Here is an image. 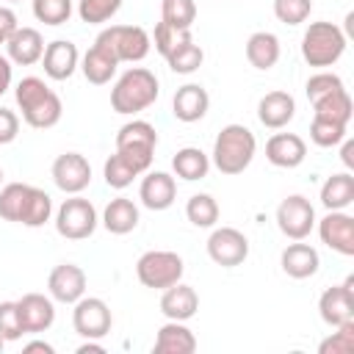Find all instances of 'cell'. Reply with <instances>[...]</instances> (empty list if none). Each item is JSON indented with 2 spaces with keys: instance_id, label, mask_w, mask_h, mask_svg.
<instances>
[{
  "instance_id": "bcb514c9",
  "label": "cell",
  "mask_w": 354,
  "mask_h": 354,
  "mask_svg": "<svg viewBox=\"0 0 354 354\" xmlns=\"http://www.w3.org/2000/svg\"><path fill=\"white\" fill-rule=\"evenodd\" d=\"M17 28H19L17 14H14L8 6H0V44H6Z\"/></svg>"
},
{
  "instance_id": "60d3db41",
  "label": "cell",
  "mask_w": 354,
  "mask_h": 354,
  "mask_svg": "<svg viewBox=\"0 0 354 354\" xmlns=\"http://www.w3.org/2000/svg\"><path fill=\"white\" fill-rule=\"evenodd\" d=\"M313 11V0H274V17L282 25H301Z\"/></svg>"
},
{
  "instance_id": "7402d4cb",
  "label": "cell",
  "mask_w": 354,
  "mask_h": 354,
  "mask_svg": "<svg viewBox=\"0 0 354 354\" xmlns=\"http://www.w3.org/2000/svg\"><path fill=\"white\" fill-rule=\"evenodd\" d=\"M296 116V100L288 91H268L257 102V119L268 130H282Z\"/></svg>"
},
{
  "instance_id": "8d00e7d4",
  "label": "cell",
  "mask_w": 354,
  "mask_h": 354,
  "mask_svg": "<svg viewBox=\"0 0 354 354\" xmlns=\"http://www.w3.org/2000/svg\"><path fill=\"white\" fill-rule=\"evenodd\" d=\"M348 136V124H340V122H332V119H321V116H313V124H310V138L315 147H337L343 138Z\"/></svg>"
},
{
  "instance_id": "ba28073f",
  "label": "cell",
  "mask_w": 354,
  "mask_h": 354,
  "mask_svg": "<svg viewBox=\"0 0 354 354\" xmlns=\"http://www.w3.org/2000/svg\"><path fill=\"white\" fill-rule=\"evenodd\" d=\"M183 271H185L183 257L177 252H169V249H149L136 263L138 282L144 288H152V290H166L169 285L180 282Z\"/></svg>"
},
{
  "instance_id": "8992f818",
  "label": "cell",
  "mask_w": 354,
  "mask_h": 354,
  "mask_svg": "<svg viewBox=\"0 0 354 354\" xmlns=\"http://www.w3.org/2000/svg\"><path fill=\"white\" fill-rule=\"evenodd\" d=\"M94 44L108 50L119 64H138L152 50V39L141 25H111V28H102L97 33Z\"/></svg>"
},
{
  "instance_id": "9a60e30c",
  "label": "cell",
  "mask_w": 354,
  "mask_h": 354,
  "mask_svg": "<svg viewBox=\"0 0 354 354\" xmlns=\"http://www.w3.org/2000/svg\"><path fill=\"white\" fill-rule=\"evenodd\" d=\"M318 238L332 252L354 257V216H348L346 210H329L318 221Z\"/></svg>"
},
{
  "instance_id": "5bb4252c",
  "label": "cell",
  "mask_w": 354,
  "mask_h": 354,
  "mask_svg": "<svg viewBox=\"0 0 354 354\" xmlns=\"http://www.w3.org/2000/svg\"><path fill=\"white\" fill-rule=\"evenodd\" d=\"M50 174H53V183L64 194H80L91 183V163L80 152H64L53 160Z\"/></svg>"
},
{
  "instance_id": "7dc6e473",
  "label": "cell",
  "mask_w": 354,
  "mask_h": 354,
  "mask_svg": "<svg viewBox=\"0 0 354 354\" xmlns=\"http://www.w3.org/2000/svg\"><path fill=\"white\" fill-rule=\"evenodd\" d=\"M11 75H14V66H11L8 55H0V97L11 88Z\"/></svg>"
},
{
  "instance_id": "b9f144b4",
  "label": "cell",
  "mask_w": 354,
  "mask_h": 354,
  "mask_svg": "<svg viewBox=\"0 0 354 354\" xmlns=\"http://www.w3.org/2000/svg\"><path fill=\"white\" fill-rule=\"evenodd\" d=\"M337 88H346V86H343V77L335 75V72H326V69L310 75L307 83H304V91H307V100H310V102H315V100H321L324 94L337 91Z\"/></svg>"
},
{
  "instance_id": "ffe728a7",
  "label": "cell",
  "mask_w": 354,
  "mask_h": 354,
  "mask_svg": "<svg viewBox=\"0 0 354 354\" xmlns=\"http://www.w3.org/2000/svg\"><path fill=\"white\" fill-rule=\"evenodd\" d=\"M19 318H22V326H25V335H39V332H47L53 324H55V304L50 296L44 293H25L19 301Z\"/></svg>"
},
{
  "instance_id": "e575fe53",
  "label": "cell",
  "mask_w": 354,
  "mask_h": 354,
  "mask_svg": "<svg viewBox=\"0 0 354 354\" xmlns=\"http://www.w3.org/2000/svg\"><path fill=\"white\" fill-rule=\"evenodd\" d=\"M194 19H196L194 0H163L160 3V22L171 25L174 30H191Z\"/></svg>"
},
{
  "instance_id": "4fadbf2b",
  "label": "cell",
  "mask_w": 354,
  "mask_h": 354,
  "mask_svg": "<svg viewBox=\"0 0 354 354\" xmlns=\"http://www.w3.org/2000/svg\"><path fill=\"white\" fill-rule=\"evenodd\" d=\"M318 315L326 326H340L346 321H354V277H346V282L332 285L321 293Z\"/></svg>"
},
{
  "instance_id": "7bdbcfd3",
  "label": "cell",
  "mask_w": 354,
  "mask_h": 354,
  "mask_svg": "<svg viewBox=\"0 0 354 354\" xmlns=\"http://www.w3.org/2000/svg\"><path fill=\"white\" fill-rule=\"evenodd\" d=\"M22 335H25V326H22L17 301H0V337L11 343V340H19Z\"/></svg>"
},
{
  "instance_id": "44dd1931",
  "label": "cell",
  "mask_w": 354,
  "mask_h": 354,
  "mask_svg": "<svg viewBox=\"0 0 354 354\" xmlns=\"http://www.w3.org/2000/svg\"><path fill=\"white\" fill-rule=\"evenodd\" d=\"M41 53H44V39L36 28H28V25H19L11 39L6 41V55L11 64L17 66H33L41 61Z\"/></svg>"
},
{
  "instance_id": "f1b7e54d",
  "label": "cell",
  "mask_w": 354,
  "mask_h": 354,
  "mask_svg": "<svg viewBox=\"0 0 354 354\" xmlns=\"http://www.w3.org/2000/svg\"><path fill=\"white\" fill-rule=\"evenodd\" d=\"M202 61H205V53H202V47L194 41L191 30H185V33L177 39V44L166 53V64H169V69L177 72V75H191V72H196V69L202 66Z\"/></svg>"
},
{
  "instance_id": "484cf974",
  "label": "cell",
  "mask_w": 354,
  "mask_h": 354,
  "mask_svg": "<svg viewBox=\"0 0 354 354\" xmlns=\"http://www.w3.org/2000/svg\"><path fill=\"white\" fill-rule=\"evenodd\" d=\"M158 354H194L196 351V337L194 332L185 326V321H169L158 329L155 335V346Z\"/></svg>"
},
{
  "instance_id": "5b68a950",
  "label": "cell",
  "mask_w": 354,
  "mask_h": 354,
  "mask_svg": "<svg viewBox=\"0 0 354 354\" xmlns=\"http://www.w3.org/2000/svg\"><path fill=\"white\" fill-rule=\"evenodd\" d=\"M346 44H348V36L340 25L326 19L310 22V28L301 36V58L315 69H326L340 61V55L346 53Z\"/></svg>"
},
{
  "instance_id": "603a6c76",
  "label": "cell",
  "mask_w": 354,
  "mask_h": 354,
  "mask_svg": "<svg viewBox=\"0 0 354 354\" xmlns=\"http://www.w3.org/2000/svg\"><path fill=\"white\" fill-rule=\"evenodd\" d=\"M207 108H210V94L205 91V86H199V83H185V86H180V88L174 91V100H171V113H174V119L191 124V122L205 119Z\"/></svg>"
},
{
  "instance_id": "f546056e",
  "label": "cell",
  "mask_w": 354,
  "mask_h": 354,
  "mask_svg": "<svg viewBox=\"0 0 354 354\" xmlns=\"http://www.w3.org/2000/svg\"><path fill=\"white\" fill-rule=\"evenodd\" d=\"M116 66H119V61H116L108 50H102L100 44H91V47L86 50V55L80 58V72H83V77H86L88 83H94V86L111 83V77L116 75Z\"/></svg>"
},
{
  "instance_id": "d590c367",
  "label": "cell",
  "mask_w": 354,
  "mask_h": 354,
  "mask_svg": "<svg viewBox=\"0 0 354 354\" xmlns=\"http://www.w3.org/2000/svg\"><path fill=\"white\" fill-rule=\"evenodd\" d=\"M102 177H105L108 188L122 191V188H127L136 177H141V171H138L127 158H122L119 152H113V155L105 160V166H102Z\"/></svg>"
},
{
  "instance_id": "f5cc1de1",
  "label": "cell",
  "mask_w": 354,
  "mask_h": 354,
  "mask_svg": "<svg viewBox=\"0 0 354 354\" xmlns=\"http://www.w3.org/2000/svg\"><path fill=\"white\" fill-rule=\"evenodd\" d=\"M0 183H3V169H0Z\"/></svg>"
},
{
  "instance_id": "d6a6232c",
  "label": "cell",
  "mask_w": 354,
  "mask_h": 354,
  "mask_svg": "<svg viewBox=\"0 0 354 354\" xmlns=\"http://www.w3.org/2000/svg\"><path fill=\"white\" fill-rule=\"evenodd\" d=\"M351 113H354V102H351V94L346 88L329 91V94H324L321 100L313 102V116L332 119V122H340V124H348Z\"/></svg>"
},
{
  "instance_id": "816d5d0a",
  "label": "cell",
  "mask_w": 354,
  "mask_h": 354,
  "mask_svg": "<svg viewBox=\"0 0 354 354\" xmlns=\"http://www.w3.org/2000/svg\"><path fill=\"white\" fill-rule=\"evenodd\" d=\"M3 348H6V340H3V337H0V351H3Z\"/></svg>"
},
{
  "instance_id": "836d02e7",
  "label": "cell",
  "mask_w": 354,
  "mask_h": 354,
  "mask_svg": "<svg viewBox=\"0 0 354 354\" xmlns=\"http://www.w3.org/2000/svg\"><path fill=\"white\" fill-rule=\"evenodd\" d=\"M185 216L194 227L199 230H210L216 227L218 221V202L210 196V194H194L188 202H185Z\"/></svg>"
},
{
  "instance_id": "9c48e42d",
  "label": "cell",
  "mask_w": 354,
  "mask_h": 354,
  "mask_svg": "<svg viewBox=\"0 0 354 354\" xmlns=\"http://www.w3.org/2000/svg\"><path fill=\"white\" fill-rule=\"evenodd\" d=\"M100 224L97 207L83 199L80 194H69V199L61 202V207L55 210V232L66 241H86L94 235Z\"/></svg>"
},
{
  "instance_id": "f35d334b",
  "label": "cell",
  "mask_w": 354,
  "mask_h": 354,
  "mask_svg": "<svg viewBox=\"0 0 354 354\" xmlns=\"http://www.w3.org/2000/svg\"><path fill=\"white\" fill-rule=\"evenodd\" d=\"M122 0H77V17L86 25H102L116 17Z\"/></svg>"
},
{
  "instance_id": "7a4b0ae2",
  "label": "cell",
  "mask_w": 354,
  "mask_h": 354,
  "mask_svg": "<svg viewBox=\"0 0 354 354\" xmlns=\"http://www.w3.org/2000/svg\"><path fill=\"white\" fill-rule=\"evenodd\" d=\"M14 100H17V108L22 111V122L36 130H50L61 122V113H64L61 97L36 75H28L17 83Z\"/></svg>"
},
{
  "instance_id": "4316f807",
  "label": "cell",
  "mask_w": 354,
  "mask_h": 354,
  "mask_svg": "<svg viewBox=\"0 0 354 354\" xmlns=\"http://www.w3.org/2000/svg\"><path fill=\"white\" fill-rule=\"evenodd\" d=\"M279 53H282L279 39H277V33H271V30H254V33L246 39V61H249L254 69H260V72H268L271 66H277Z\"/></svg>"
},
{
  "instance_id": "83f0119b",
  "label": "cell",
  "mask_w": 354,
  "mask_h": 354,
  "mask_svg": "<svg viewBox=\"0 0 354 354\" xmlns=\"http://www.w3.org/2000/svg\"><path fill=\"white\" fill-rule=\"evenodd\" d=\"M100 221L111 235H127L138 227V205L127 196H116L105 205Z\"/></svg>"
},
{
  "instance_id": "277c9868",
  "label": "cell",
  "mask_w": 354,
  "mask_h": 354,
  "mask_svg": "<svg viewBox=\"0 0 354 354\" xmlns=\"http://www.w3.org/2000/svg\"><path fill=\"white\" fill-rule=\"evenodd\" d=\"M160 94V83L155 77V72H149L147 66H130L127 72H122L111 88V108L122 116H133L147 111Z\"/></svg>"
},
{
  "instance_id": "d4e9b609",
  "label": "cell",
  "mask_w": 354,
  "mask_h": 354,
  "mask_svg": "<svg viewBox=\"0 0 354 354\" xmlns=\"http://www.w3.org/2000/svg\"><path fill=\"white\" fill-rule=\"evenodd\" d=\"M199 310V296L191 285L185 282H174L163 290L160 296V313L169 318V321H188L194 318Z\"/></svg>"
},
{
  "instance_id": "3957f363",
  "label": "cell",
  "mask_w": 354,
  "mask_h": 354,
  "mask_svg": "<svg viewBox=\"0 0 354 354\" xmlns=\"http://www.w3.org/2000/svg\"><path fill=\"white\" fill-rule=\"evenodd\" d=\"M257 152V138L246 124H224L213 141V152H210V166H216L221 174L235 177L241 171L249 169V163L254 160Z\"/></svg>"
},
{
  "instance_id": "1f68e13d",
  "label": "cell",
  "mask_w": 354,
  "mask_h": 354,
  "mask_svg": "<svg viewBox=\"0 0 354 354\" xmlns=\"http://www.w3.org/2000/svg\"><path fill=\"white\" fill-rule=\"evenodd\" d=\"M354 202V177L351 171L329 174L321 185V205L326 210H346Z\"/></svg>"
},
{
  "instance_id": "2e32d148",
  "label": "cell",
  "mask_w": 354,
  "mask_h": 354,
  "mask_svg": "<svg viewBox=\"0 0 354 354\" xmlns=\"http://www.w3.org/2000/svg\"><path fill=\"white\" fill-rule=\"evenodd\" d=\"M47 293L53 301L75 304L80 296H86V271L75 263H61L47 277Z\"/></svg>"
},
{
  "instance_id": "8fae6325",
  "label": "cell",
  "mask_w": 354,
  "mask_h": 354,
  "mask_svg": "<svg viewBox=\"0 0 354 354\" xmlns=\"http://www.w3.org/2000/svg\"><path fill=\"white\" fill-rule=\"evenodd\" d=\"M205 246L207 257L221 268H235L249 257V238L235 227H213Z\"/></svg>"
},
{
  "instance_id": "ab89813d",
  "label": "cell",
  "mask_w": 354,
  "mask_h": 354,
  "mask_svg": "<svg viewBox=\"0 0 354 354\" xmlns=\"http://www.w3.org/2000/svg\"><path fill=\"white\" fill-rule=\"evenodd\" d=\"M332 329L335 332L326 340H321L318 354H351L354 351V321H346Z\"/></svg>"
},
{
  "instance_id": "ac0fdd59",
  "label": "cell",
  "mask_w": 354,
  "mask_h": 354,
  "mask_svg": "<svg viewBox=\"0 0 354 354\" xmlns=\"http://www.w3.org/2000/svg\"><path fill=\"white\" fill-rule=\"evenodd\" d=\"M307 158V144L296 133H274L266 141V160L277 169H296Z\"/></svg>"
},
{
  "instance_id": "e0dca14e",
  "label": "cell",
  "mask_w": 354,
  "mask_h": 354,
  "mask_svg": "<svg viewBox=\"0 0 354 354\" xmlns=\"http://www.w3.org/2000/svg\"><path fill=\"white\" fill-rule=\"evenodd\" d=\"M41 66H44V75L50 80H69L75 75V69L80 66V53H77L75 41L55 39V41L44 44Z\"/></svg>"
},
{
  "instance_id": "c3c4849f",
  "label": "cell",
  "mask_w": 354,
  "mask_h": 354,
  "mask_svg": "<svg viewBox=\"0 0 354 354\" xmlns=\"http://www.w3.org/2000/svg\"><path fill=\"white\" fill-rule=\"evenodd\" d=\"M77 354H105V346L97 343L94 337H83V343L77 346Z\"/></svg>"
},
{
  "instance_id": "6da1fadb",
  "label": "cell",
  "mask_w": 354,
  "mask_h": 354,
  "mask_svg": "<svg viewBox=\"0 0 354 354\" xmlns=\"http://www.w3.org/2000/svg\"><path fill=\"white\" fill-rule=\"evenodd\" d=\"M0 218L22 227H44L53 218V199L47 191L28 183H8L0 188Z\"/></svg>"
},
{
  "instance_id": "f6af8a7d",
  "label": "cell",
  "mask_w": 354,
  "mask_h": 354,
  "mask_svg": "<svg viewBox=\"0 0 354 354\" xmlns=\"http://www.w3.org/2000/svg\"><path fill=\"white\" fill-rule=\"evenodd\" d=\"M19 136V116L0 105V144H11Z\"/></svg>"
},
{
  "instance_id": "ee69618b",
  "label": "cell",
  "mask_w": 354,
  "mask_h": 354,
  "mask_svg": "<svg viewBox=\"0 0 354 354\" xmlns=\"http://www.w3.org/2000/svg\"><path fill=\"white\" fill-rule=\"evenodd\" d=\"M183 33H185V30H174L171 25H166V22H158V25H155V33H152L149 39H152L155 50H158V53L166 58V53H169V50L177 44V39H180Z\"/></svg>"
},
{
  "instance_id": "db71d44e",
  "label": "cell",
  "mask_w": 354,
  "mask_h": 354,
  "mask_svg": "<svg viewBox=\"0 0 354 354\" xmlns=\"http://www.w3.org/2000/svg\"><path fill=\"white\" fill-rule=\"evenodd\" d=\"M8 3H19V0H8Z\"/></svg>"
},
{
  "instance_id": "f907efd6",
  "label": "cell",
  "mask_w": 354,
  "mask_h": 354,
  "mask_svg": "<svg viewBox=\"0 0 354 354\" xmlns=\"http://www.w3.org/2000/svg\"><path fill=\"white\" fill-rule=\"evenodd\" d=\"M25 354H33V351H41V354H55V348L47 343V340H30V343H25V348H22Z\"/></svg>"
},
{
  "instance_id": "cb8c5ba5",
  "label": "cell",
  "mask_w": 354,
  "mask_h": 354,
  "mask_svg": "<svg viewBox=\"0 0 354 354\" xmlns=\"http://www.w3.org/2000/svg\"><path fill=\"white\" fill-rule=\"evenodd\" d=\"M279 266H282V271H285L290 279H307V277L318 274L321 257H318V249H315V246L301 243V241H293V243H288V246L282 249Z\"/></svg>"
},
{
  "instance_id": "4dcf8cb0",
  "label": "cell",
  "mask_w": 354,
  "mask_h": 354,
  "mask_svg": "<svg viewBox=\"0 0 354 354\" xmlns=\"http://www.w3.org/2000/svg\"><path fill=\"white\" fill-rule=\"evenodd\" d=\"M171 171H174V177H180L185 183L205 180L210 171V155H205L199 147H183L171 158Z\"/></svg>"
},
{
  "instance_id": "681fc988",
  "label": "cell",
  "mask_w": 354,
  "mask_h": 354,
  "mask_svg": "<svg viewBox=\"0 0 354 354\" xmlns=\"http://www.w3.org/2000/svg\"><path fill=\"white\" fill-rule=\"evenodd\" d=\"M340 144H343V149H340V160H343V163L351 169V166H354V141L346 136Z\"/></svg>"
},
{
  "instance_id": "7c38bea8",
  "label": "cell",
  "mask_w": 354,
  "mask_h": 354,
  "mask_svg": "<svg viewBox=\"0 0 354 354\" xmlns=\"http://www.w3.org/2000/svg\"><path fill=\"white\" fill-rule=\"evenodd\" d=\"M72 326L80 337H105L111 332V324H113V315H111V307L100 299V296H80L75 304H72Z\"/></svg>"
},
{
  "instance_id": "d6986e66",
  "label": "cell",
  "mask_w": 354,
  "mask_h": 354,
  "mask_svg": "<svg viewBox=\"0 0 354 354\" xmlns=\"http://www.w3.org/2000/svg\"><path fill=\"white\" fill-rule=\"evenodd\" d=\"M138 199L147 210H166L177 199V183L169 171H144L138 185Z\"/></svg>"
},
{
  "instance_id": "30bf717a",
  "label": "cell",
  "mask_w": 354,
  "mask_h": 354,
  "mask_svg": "<svg viewBox=\"0 0 354 354\" xmlns=\"http://www.w3.org/2000/svg\"><path fill=\"white\" fill-rule=\"evenodd\" d=\"M277 227L285 238L290 241H304L313 227H315V207L310 205L307 196L301 194H290L279 202L277 207Z\"/></svg>"
},
{
  "instance_id": "74e56055",
  "label": "cell",
  "mask_w": 354,
  "mask_h": 354,
  "mask_svg": "<svg viewBox=\"0 0 354 354\" xmlns=\"http://www.w3.org/2000/svg\"><path fill=\"white\" fill-rule=\"evenodd\" d=\"M30 8L33 17L50 28L64 25L72 17V0H30Z\"/></svg>"
},
{
  "instance_id": "52a82bcc",
  "label": "cell",
  "mask_w": 354,
  "mask_h": 354,
  "mask_svg": "<svg viewBox=\"0 0 354 354\" xmlns=\"http://www.w3.org/2000/svg\"><path fill=\"white\" fill-rule=\"evenodd\" d=\"M155 147H158V133L144 119H133V122L122 124L116 133V152L122 158H127L141 174L149 171L152 158H155Z\"/></svg>"
}]
</instances>
